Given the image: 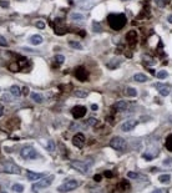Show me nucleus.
Wrapping results in <instances>:
<instances>
[{
    "instance_id": "obj_1",
    "label": "nucleus",
    "mask_w": 172,
    "mask_h": 193,
    "mask_svg": "<svg viewBox=\"0 0 172 193\" xmlns=\"http://www.w3.org/2000/svg\"><path fill=\"white\" fill-rule=\"evenodd\" d=\"M126 15L125 14H110L107 16V23L110 25V28L112 30H121L125 25H126Z\"/></svg>"
},
{
    "instance_id": "obj_2",
    "label": "nucleus",
    "mask_w": 172,
    "mask_h": 193,
    "mask_svg": "<svg viewBox=\"0 0 172 193\" xmlns=\"http://www.w3.org/2000/svg\"><path fill=\"white\" fill-rule=\"evenodd\" d=\"M53 181H54V176L53 174H50L48 177H44V178L39 179L35 184H33V188H31V189H33L34 193H38L40 189H44V188H46V187H49Z\"/></svg>"
},
{
    "instance_id": "obj_3",
    "label": "nucleus",
    "mask_w": 172,
    "mask_h": 193,
    "mask_svg": "<svg viewBox=\"0 0 172 193\" xmlns=\"http://www.w3.org/2000/svg\"><path fill=\"white\" fill-rule=\"evenodd\" d=\"M79 187V182L75 181V179H70V181H66L65 183L60 184L57 187V191L60 193H66V192H70V191H74Z\"/></svg>"
},
{
    "instance_id": "obj_4",
    "label": "nucleus",
    "mask_w": 172,
    "mask_h": 193,
    "mask_svg": "<svg viewBox=\"0 0 172 193\" xmlns=\"http://www.w3.org/2000/svg\"><path fill=\"white\" fill-rule=\"evenodd\" d=\"M20 156L25 160H35L38 158V152L34 150V147H30V146H25L20 150Z\"/></svg>"
},
{
    "instance_id": "obj_5",
    "label": "nucleus",
    "mask_w": 172,
    "mask_h": 193,
    "mask_svg": "<svg viewBox=\"0 0 172 193\" xmlns=\"http://www.w3.org/2000/svg\"><path fill=\"white\" fill-rule=\"evenodd\" d=\"M110 146H111L113 150L123 151L125 148H126V142H125V140L121 138V137H113L110 141Z\"/></svg>"
},
{
    "instance_id": "obj_6",
    "label": "nucleus",
    "mask_w": 172,
    "mask_h": 193,
    "mask_svg": "<svg viewBox=\"0 0 172 193\" xmlns=\"http://www.w3.org/2000/svg\"><path fill=\"white\" fill-rule=\"evenodd\" d=\"M70 165H71L72 168L79 171L80 173H87V171H88V165L82 162V161H72Z\"/></svg>"
},
{
    "instance_id": "obj_7",
    "label": "nucleus",
    "mask_w": 172,
    "mask_h": 193,
    "mask_svg": "<svg viewBox=\"0 0 172 193\" xmlns=\"http://www.w3.org/2000/svg\"><path fill=\"white\" fill-rule=\"evenodd\" d=\"M71 113H72V116H74V118H81V117H84L86 115V107H84V106H75L71 110Z\"/></svg>"
},
{
    "instance_id": "obj_8",
    "label": "nucleus",
    "mask_w": 172,
    "mask_h": 193,
    "mask_svg": "<svg viewBox=\"0 0 172 193\" xmlns=\"http://www.w3.org/2000/svg\"><path fill=\"white\" fill-rule=\"evenodd\" d=\"M72 145L76 146V147L81 148L82 146L85 145V136L82 133H76L74 137H72Z\"/></svg>"
},
{
    "instance_id": "obj_9",
    "label": "nucleus",
    "mask_w": 172,
    "mask_h": 193,
    "mask_svg": "<svg viewBox=\"0 0 172 193\" xmlns=\"http://www.w3.org/2000/svg\"><path fill=\"white\" fill-rule=\"evenodd\" d=\"M4 171L6 172V173H10V174H19L20 172H21L20 167H18L16 165H14V163H8V165H5Z\"/></svg>"
},
{
    "instance_id": "obj_10",
    "label": "nucleus",
    "mask_w": 172,
    "mask_h": 193,
    "mask_svg": "<svg viewBox=\"0 0 172 193\" xmlns=\"http://www.w3.org/2000/svg\"><path fill=\"white\" fill-rule=\"evenodd\" d=\"M136 125H137V121L136 120H127V121H125L122 123V131L125 132H127V131H131V130H133L135 127H136Z\"/></svg>"
},
{
    "instance_id": "obj_11",
    "label": "nucleus",
    "mask_w": 172,
    "mask_h": 193,
    "mask_svg": "<svg viewBox=\"0 0 172 193\" xmlns=\"http://www.w3.org/2000/svg\"><path fill=\"white\" fill-rule=\"evenodd\" d=\"M75 76H76V79H79L80 81H85L87 79V71L85 70V67H77L76 71H75Z\"/></svg>"
},
{
    "instance_id": "obj_12",
    "label": "nucleus",
    "mask_w": 172,
    "mask_h": 193,
    "mask_svg": "<svg viewBox=\"0 0 172 193\" xmlns=\"http://www.w3.org/2000/svg\"><path fill=\"white\" fill-rule=\"evenodd\" d=\"M155 86H156V88L158 90L160 95H162V96L170 95V87H168L167 85H163V83H155Z\"/></svg>"
},
{
    "instance_id": "obj_13",
    "label": "nucleus",
    "mask_w": 172,
    "mask_h": 193,
    "mask_svg": "<svg viewBox=\"0 0 172 193\" xmlns=\"http://www.w3.org/2000/svg\"><path fill=\"white\" fill-rule=\"evenodd\" d=\"M26 177H28V179H30V181H39L41 178H44L45 173H38V172H31V171H29Z\"/></svg>"
},
{
    "instance_id": "obj_14",
    "label": "nucleus",
    "mask_w": 172,
    "mask_h": 193,
    "mask_svg": "<svg viewBox=\"0 0 172 193\" xmlns=\"http://www.w3.org/2000/svg\"><path fill=\"white\" fill-rule=\"evenodd\" d=\"M127 107H128V103H127V102H125V101H118V102L115 103V110L118 111V112L125 111Z\"/></svg>"
},
{
    "instance_id": "obj_15",
    "label": "nucleus",
    "mask_w": 172,
    "mask_h": 193,
    "mask_svg": "<svg viewBox=\"0 0 172 193\" xmlns=\"http://www.w3.org/2000/svg\"><path fill=\"white\" fill-rule=\"evenodd\" d=\"M126 40L131 45H133L137 41V33H136V31H130V33L127 34V36H126Z\"/></svg>"
},
{
    "instance_id": "obj_16",
    "label": "nucleus",
    "mask_w": 172,
    "mask_h": 193,
    "mask_svg": "<svg viewBox=\"0 0 172 193\" xmlns=\"http://www.w3.org/2000/svg\"><path fill=\"white\" fill-rule=\"evenodd\" d=\"M10 93L14 96V97H19L20 95H21V91H20V87L16 86V85H13L11 87H10Z\"/></svg>"
},
{
    "instance_id": "obj_17",
    "label": "nucleus",
    "mask_w": 172,
    "mask_h": 193,
    "mask_svg": "<svg viewBox=\"0 0 172 193\" xmlns=\"http://www.w3.org/2000/svg\"><path fill=\"white\" fill-rule=\"evenodd\" d=\"M30 43L33 45H40L41 43H43V38H41L40 35H33L30 38Z\"/></svg>"
},
{
    "instance_id": "obj_18",
    "label": "nucleus",
    "mask_w": 172,
    "mask_h": 193,
    "mask_svg": "<svg viewBox=\"0 0 172 193\" xmlns=\"http://www.w3.org/2000/svg\"><path fill=\"white\" fill-rule=\"evenodd\" d=\"M30 97L33 98V100H34L35 102H38V103H40V102H43V101H44L43 95H40V93H36V92L30 93Z\"/></svg>"
},
{
    "instance_id": "obj_19",
    "label": "nucleus",
    "mask_w": 172,
    "mask_h": 193,
    "mask_svg": "<svg viewBox=\"0 0 172 193\" xmlns=\"http://www.w3.org/2000/svg\"><path fill=\"white\" fill-rule=\"evenodd\" d=\"M54 29H55V33H56L57 35H62V34H65V33H66V28L64 26V25H59V24H56L55 26H54Z\"/></svg>"
},
{
    "instance_id": "obj_20",
    "label": "nucleus",
    "mask_w": 172,
    "mask_h": 193,
    "mask_svg": "<svg viewBox=\"0 0 172 193\" xmlns=\"http://www.w3.org/2000/svg\"><path fill=\"white\" fill-rule=\"evenodd\" d=\"M133 79L136 81H138V82H145L146 80H147V76L143 75V74H136L133 76Z\"/></svg>"
},
{
    "instance_id": "obj_21",
    "label": "nucleus",
    "mask_w": 172,
    "mask_h": 193,
    "mask_svg": "<svg viewBox=\"0 0 172 193\" xmlns=\"http://www.w3.org/2000/svg\"><path fill=\"white\" fill-rule=\"evenodd\" d=\"M126 95L130 96V97H135V96H137V91L132 87H127L126 88Z\"/></svg>"
},
{
    "instance_id": "obj_22",
    "label": "nucleus",
    "mask_w": 172,
    "mask_h": 193,
    "mask_svg": "<svg viewBox=\"0 0 172 193\" xmlns=\"http://www.w3.org/2000/svg\"><path fill=\"white\" fill-rule=\"evenodd\" d=\"M166 148L172 152V135H168L166 138Z\"/></svg>"
},
{
    "instance_id": "obj_23",
    "label": "nucleus",
    "mask_w": 172,
    "mask_h": 193,
    "mask_svg": "<svg viewBox=\"0 0 172 193\" xmlns=\"http://www.w3.org/2000/svg\"><path fill=\"white\" fill-rule=\"evenodd\" d=\"M69 45L71 46L72 49H76V50H82V45L80 43H77V41H70Z\"/></svg>"
},
{
    "instance_id": "obj_24",
    "label": "nucleus",
    "mask_w": 172,
    "mask_h": 193,
    "mask_svg": "<svg viewBox=\"0 0 172 193\" xmlns=\"http://www.w3.org/2000/svg\"><path fill=\"white\" fill-rule=\"evenodd\" d=\"M170 179H171V176L170 174H160V177H158V181L162 182V183H167Z\"/></svg>"
},
{
    "instance_id": "obj_25",
    "label": "nucleus",
    "mask_w": 172,
    "mask_h": 193,
    "mask_svg": "<svg viewBox=\"0 0 172 193\" xmlns=\"http://www.w3.org/2000/svg\"><path fill=\"white\" fill-rule=\"evenodd\" d=\"M74 95H75L76 97H80V98H85V97L87 96V92H86V91H82V90H76V91L74 92Z\"/></svg>"
},
{
    "instance_id": "obj_26",
    "label": "nucleus",
    "mask_w": 172,
    "mask_h": 193,
    "mask_svg": "<svg viewBox=\"0 0 172 193\" xmlns=\"http://www.w3.org/2000/svg\"><path fill=\"white\" fill-rule=\"evenodd\" d=\"M167 75H168V72H167V71H165V70H162V71H158L157 74H156V76H157V79H161V80L166 79V77H167Z\"/></svg>"
},
{
    "instance_id": "obj_27",
    "label": "nucleus",
    "mask_w": 172,
    "mask_h": 193,
    "mask_svg": "<svg viewBox=\"0 0 172 193\" xmlns=\"http://www.w3.org/2000/svg\"><path fill=\"white\" fill-rule=\"evenodd\" d=\"M11 188H13V191L14 192H18V193H21L23 191H24V186L23 184H14L13 187H11Z\"/></svg>"
},
{
    "instance_id": "obj_28",
    "label": "nucleus",
    "mask_w": 172,
    "mask_h": 193,
    "mask_svg": "<svg viewBox=\"0 0 172 193\" xmlns=\"http://www.w3.org/2000/svg\"><path fill=\"white\" fill-rule=\"evenodd\" d=\"M25 65H29L28 59H26V57H24V56H20L19 57V67L20 66H25Z\"/></svg>"
},
{
    "instance_id": "obj_29",
    "label": "nucleus",
    "mask_w": 172,
    "mask_h": 193,
    "mask_svg": "<svg viewBox=\"0 0 172 193\" xmlns=\"http://www.w3.org/2000/svg\"><path fill=\"white\" fill-rule=\"evenodd\" d=\"M92 30H93V31H98V33H100V31L102 30V28H101V25L98 24V23L93 21V23H92Z\"/></svg>"
},
{
    "instance_id": "obj_30",
    "label": "nucleus",
    "mask_w": 172,
    "mask_h": 193,
    "mask_svg": "<svg viewBox=\"0 0 172 193\" xmlns=\"http://www.w3.org/2000/svg\"><path fill=\"white\" fill-rule=\"evenodd\" d=\"M71 19H72V20H82V19H84V16H82L81 14L72 13V14H71Z\"/></svg>"
},
{
    "instance_id": "obj_31",
    "label": "nucleus",
    "mask_w": 172,
    "mask_h": 193,
    "mask_svg": "<svg viewBox=\"0 0 172 193\" xmlns=\"http://www.w3.org/2000/svg\"><path fill=\"white\" fill-rule=\"evenodd\" d=\"M64 60H65V57L62 56V55H56V56H55V61L57 62V64H62V62H64Z\"/></svg>"
},
{
    "instance_id": "obj_32",
    "label": "nucleus",
    "mask_w": 172,
    "mask_h": 193,
    "mask_svg": "<svg viewBox=\"0 0 172 193\" xmlns=\"http://www.w3.org/2000/svg\"><path fill=\"white\" fill-rule=\"evenodd\" d=\"M87 125H90V126H95V125H97V120L96 118H88Z\"/></svg>"
},
{
    "instance_id": "obj_33",
    "label": "nucleus",
    "mask_w": 172,
    "mask_h": 193,
    "mask_svg": "<svg viewBox=\"0 0 172 193\" xmlns=\"http://www.w3.org/2000/svg\"><path fill=\"white\" fill-rule=\"evenodd\" d=\"M36 28H39V29H44L45 28V23L44 21H41V20H39V21H36Z\"/></svg>"
},
{
    "instance_id": "obj_34",
    "label": "nucleus",
    "mask_w": 172,
    "mask_h": 193,
    "mask_svg": "<svg viewBox=\"0 0 172 193\" xmlns=\"http://www.w3.org/2000/svg\"><path fill=\"white\" fill-rule=\"evenodd\" d=\"M0 46H3V48H5V46H8V43L6 40H5L1 35H0Z\"/></svg>"
},
{
    "instance_id": "obj_35",
    "label": "nucleus",
    "mask_w": 172,
    "mask_h": 193,
    "mask_svg": "<svg viewBox=\"0 0 172 193\" xmlns=\"http://www.w3.org/2000/svg\"><path fill=\"white\" fill-rule=\"evenodd\" d=\"M48 150H49V151H54V150H55L54 141H49V143H48Z\"/></svg>"
},
{
    "instance_id": "obj_36",
    "label": "nucleus",
    "mask_w": 172,
    "mask_h": 193,
    "mask_svg": "<svg viewBox=\"0 0 172 193\" xmlns=\"http://www.w3.org/2000/svg\"><path fill=\"white\" fill-rule=\"evenodd\" d=\"M127 176L130 177V178H132V179H135V178H137V177H138V174L135 173V172H128Z\"/></svg>"
},
{
    "instance_id": "obj_37",
    "label": "nucleus",
    "mask_w": 172,
    "mask_h": 193,
    "mask_svg": "<svg viewBox=\"0 0 172 193\" xmlns=\"http://www.w3.org/2000/svg\"><path fill=\"white\" fill-rule=\"evenodd\" d=\"M11 100V97H10V95H8V93H5V95L1 96V101H10Z\"/></svg>"
},
{
    "instance_id": "obj_38",
    "label": "nucleus",
    "mask_w": 172,
    "mask_h": 193,
    "mask_svg": "<svg viewBox=\"0 0 172 193\" xmlns=\"http://www.w3.org/2000/svg\"><path fill=\"white\" fill-rule=\"evenodd\" d=\"M9 69L11 70V71H18L19 70V66H16V64H11L9 66Z\"/></svg>"
},
{
    "instance_id": "obj_39",
    "label": "nucleus",
    "mask_w": 172,
    "mask_h": 193,
    "mask_svg": "<svg viewBox=\"0 0 172 193\" xmlns=\"http://www.w3.org/2000/svg\"><path fill=\"white\" fill-rule=\"evenodd\" d=\"M103 176L107 177V178H111V177H112V172L111 171H105V172H103Z\"/></svg>"
},
{
    "instance_id": "obj_40",
    "label": "nucleus",
    "mask_w": 172,
    "mask_h": 193,
    "mask_svg": "<svg viewBox=\"0 0 172 193\" xmlns=\"http://www.w3.org/2000/svg\"><path fill=\"white\" fill-rule=\"evenodd\" d=\"M156 3H157V5L158 6H161V8H163L165 6V3H163V0H155Z\"/></svg>"
},
{
    "instance_id": "obj_41",
    "label": "nucleus",
    "mask_w": 172,
    "mask_h": 193,
    "mask_svg": "<svg viewBox=\"0 0 172 193\" xmlns=\"http://www.w3.org/2000/svg\"><path fill=\"white\" fill-rule=\"evenodd\" d=\"M152 193H167V191L166 189H155Z\"/></svg>"
},
{
    "instance_id": "obj_42",
    "label": "nucleus",
    "mask_w": 172,
    "mask_h": 193,
    "mask_svg": "<svg viewBox=\"0 0 172 193\" xmlns=\"http://www.w3.org/2000/svg\"><path fill=\"white\" fill-rule=\"evenodd\" d=\"M97 108H98V106L96 105V103H92V105H91V110H92V111H96Z\"/></svg>"
},
{
    "instance_id": "obj_43",
    "label": "nucleus",
    "mask_w": 172,
    "mask_h": 193,
    "mask_svg": "<svg viewBox=\"0 0 172 193\" xmlns=\"http://www.w3.org/2000/svg\"><path fill=\"white\" fill-rule=\"evenodd\" d=\"M0 5H1L3 8H8V5H9V4H8L6 1H0Z\"/></svg>"
},
{
    "instance_id": "obj_44",
    "label": "nucleus",
    "mask_w": 172,
    "mask_h": 193,
    "mask_svg": "<svg viewBox=\"0 0 172 193\" xmlns=\"http://www.w3.org/2000/svg\"><path fill=\"white\" fill-rule=\"evenodd\" d=\"M93 179L97 181V182H98V181H101V176H100V174H96L95 177H93Z\"/></svg>"
},
{
    "instance_id": "obj_45",
    "label": "nucleus",
    "mask_w": 172,
    "mask_h": 193,
    "mask_svg": "<svg viewBox=\"0 0 172 193\" xmlns=\"http://www.w3.org/2000/svg\"><path fill=\"white\" fill-rule=\"evenodd\" d=\"M3 113H4V107H3V106H0V117L3 116Z\"/></svg>"
},
{
    "instance_id": "obj_46",
    "label": "nucleus",
    "mask_w": 172,
    "mask_h": 193,
    "mask_svg": "<svg viewBox=\"0 0 172 193\" xmlns=\"http://www.w3.org/2000/svg\"><path fill=\"white\" fill-rule=\"evenodd\" d=\"M167 163H171V158H170V160H166V161H165V165H166V166H167Z\"/></svg>"
},
{
    "instance_id": "obj_47",
    "label": "nucleus",
    "mask_w": 172,
    "mask_h": 193,
    "mask_svg": "<svg viewBox=\"0 0 172 193\" xmlns=\"http://www.w3.org/2000/svg\"><path fill=\"white\" fill-rule=\"evenodd\" d=\"M167 20H168V23H171V24H172V15H170Z\"/></svg>"
},
{
    "instance_id": "obj_48",
    "label": "nucleus",
    "mask_w": 172,
    "mask_h": 193,
    "mask_svg": "<svg viewBox=\"0 0 172 193\" xmlns=\"http://www.w3.org/2000/svg\"><path fill=\"white\" fill-rule=\"evenodd\" d=\"M1 193H8V192H1Z\"/></svg>"
}]
</instances>
